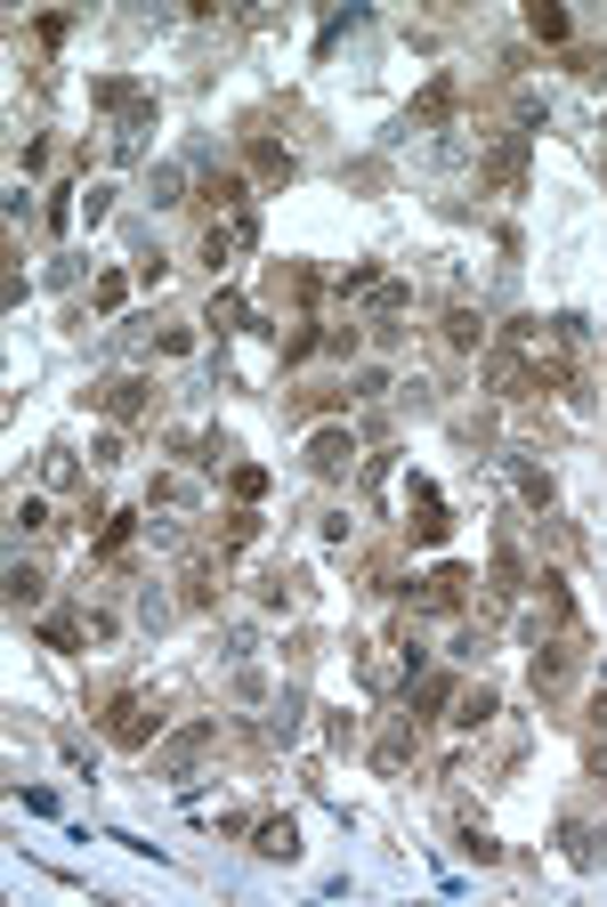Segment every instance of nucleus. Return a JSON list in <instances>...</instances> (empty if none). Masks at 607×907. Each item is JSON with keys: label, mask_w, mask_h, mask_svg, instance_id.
Returning a JSON list of instances; mask_svg holds the SVG:
<instances>
[{"label": "nucleus", "mask_w": 607, "mask_h": 907, "mask_svg": "<svg viewBox=\"0 0 607 907\" xmlns=\"http://www.w3.org/2000/svg\"><path fill=\"white\" fill-rule=\"evenodd\" d=\"M154 730H162V713H154L146 689H122L106 705V737H114V746H154Z\"/></svg>", "instance_id": "1"}, {"label": "nucleus", "mask_w": 607, "mask_h": 907, "mask_svg": "<svg viewBox=\"0 0 607 907\" xmlns=\"http://www.w3.org/2000/svg\"><path fill=\"white\" fill-rule=\"evenodd\" d=\"M308 470H317V479H348V470H357V429L348 422L317 429V438H308Z\"/></svg>", "instance_id": "2"}, {"label": "nucleus", "mask_w": 607, "mask_h": 907, "mask_svg": "<svg viewBox=\"0 0 607 907\" xmlns=\"http://www.w3.org/2000/svg\"><path fill=\"white\" fill-rule=\"evenodd\" d=\"M405 535H413L422 551H437V543L454 535V519H446V503H437V486H430V479H413V519H405Z\"/></svg>", "instance_id": "3"}, {"label": "nucleus", "mask_w": 607, "mask_h": 907, "mask_svg": "<svg viewBox=\"0 0 607 907\" xmlns=\"http://www.w3.org/2000/svg\"><path fill=\"white\" fill-rule=\"evenodd\" d=\"M462 600H470V567H437V575H422V592H413L422 616H454Z\"/></svg>", "instance_id": "4"}, {"label": "nucleus", "mask_w": 607, "mask_h": 907, "mask_svg": "<svg viewBox=\"0 0 607 907\" xmlns=\"http://www.w3.org/2000/svg\"><path fill=\"white\" fill-rule=\"evenodd\" d=\"M146 405H154V389H146L138 374H114V381H98V414H106V422H138Z\"/></svg>", "instance_id": "5"}, {"label": "nucleus", "mask_w": 607, "mask_h": 907, "mask_svg": "<svg viewBox=\"0 0 607 907\" xmlns=\"http://www.w3.org/2000/svg\"><path fill=\"white\" fill-rule=\"evenodd\" d=\"M251 179H260V187H291V179H300V154L276 147V138H251Z\"/></svg>", "instance_id": "6"}, {"label": "nucleus", "mask_w": 607, "mask_h": 907, "mask_svg": "<svg viewBox=\"0 0 607 907\" xmlns=\"http://www.w3.org/2000/svg\"><path fill=\"white\" fill-rule=\"evenodd\" d=\"M437 341H446L454 357H470V348H486V317H478V308H446V317H437Z\"/></svg>", "instance_id": "7"}, {"label": "nucleus", "mask_w": 607, "mask_h": 907, "mask_svg": "<svg viewBox=\"0 0 607 907\" xmlns=\"http://www.w3.org/2000/svg\"><path fill=\"white\" fill-rule=\"evenodd\" d=\"M203 746H219V721H195V730H179V737H171V746H162V754H154V770H162V778H171V770H186V761H195Z\"/></svg>", "instance_id": "8"}, {"label": "nucleus", "mask_w": 607, "mask_h": 907, "mask_svg": "<svg viewBox=\"0 0 607 907\" xmlns=\"http://www.w3.org/2000/svg\"><path fill=\"white\" fill-rule=\"evenodd\" d=\"M130 535H138V510H106V527H98L90 560H122V551H130Z\"/></svg>", "instance_id": "9"}, {"label": "nucleus", "mask_w": 607, "mask_h": 907, "mask_svg": "<svg viewBox=\"0 0 607 907\" xmlns=\"http://www.w3.org/2000/svg\"><path fill=\"white\" fill-rule=\"evenodd\" d=\"M568 673H575V648H568V641H551V648L535 656V689H542V697L568 689Z\"/></svg>", "instance_id": "10"}, {"label": "nucleus", "mask_w": 607, "mask_h": 907, "mask_svg": "<svg viewBox=\"0 0 607 907\" xmlns=\"http://www.w3.org/2000/svg\"><path fill=\"white\" fill-rule=\"evenodd\" d=\"M41 592H49V575H41L33 560H9V608H16V616L41 608Z\"/></svg>", "instance_id": "11"}, {"label": "nucleus", "mask_w": 607, "mask_h": 907, "mask_svg": "<svg viewBox=\"0 0 607 907\" xmlns=\"http://www.w3.org/2000/svg\"><path fill=\"white\" fill-rule=\"evenodd\" d=\"M494 713H502V705H494V689H486V680H478V689H454V721H462V730H486Z\"/></svg>", "instance_id": "12"}, {"label": "nucleus", "mask_w": 607, "mask_h": 907, "mask_svg": "<svg viewBox=\"0 0 607 907\" xmlns=\"http://www.w3.org/2000/svg\"><path fill=\"white\" fill-rule=\"evenodd\" d=\"M317 348H332V324H291V333H284V365H308V357H317Z\"/></svg>", "instance_id": "13"}, {"label": "nucleus", "mask_w": 607, "mask_h": 907, "mask_svg": "<svg viewBox=\"0 0 607 907\" xmlns=\"http://www.w3.org/2000/svg\"><path fill=\"white\" fill-rule=\"evenodd\" d=\"M446 697H454V673H430L422 689L405 697V721H437V705H446Z\"/></svg>", "instance_id": "14"}, {"label": "nucleus", "mask_w": 607, "mask_h": 907, "mask_svg": "<svg viewBox=\"0 0 607 907\" xmlns=\"http://www.w3.org/2000/svg\"><path fill=\"white\" fill-rule=\"evenodd\" d=\"M203 203H211V211H251V203H243V179H236V171H211V179H203Z\"/></svg>", "instance_id": "15"}, {"label": "nucleus", "mask_w": 607, "mask_h": 907, "mask_svg": "<svg viewBox=\"0 0 607 907\" xmlns=\"http://www.w3.org/2000/svg\"><path fill=\"white\" fill-rule=\"evenodd\" d=\"M527 33H535V41H568V33H575V16H568V9H551V0H535V9H527Z\"/></svg>", "instance_id": "16"}, {"label": "nucleus", "mask_w": 607, "mask_h": 907, "mask_svg": "<svg viewBox=\"0 0 607 907\" xmlns=\"http://www.w3.org/2000/svg\"><path fill=\"white\" fill-rule=\"evenodd\" d=\"M300 851V827L291 818H260V859H291Z\"/></svg>", "instance_id": "17"}, {"label": "nucleus", "mask_w": 607, "mask_h": 907, "mask_svg": "<svg viewBox=\"0 0 607 907\" xmlns=\"http://www.w3.org/2000/svg\"><path fill=\"white\" fill-rule=\"evenodd\" d=\"M511 479H518V494H527V510H551V503H559V486L542 479L535 462H511Z\"/></svg>", "instance_id": "18"}, {"label": "nucleus", "mask_w": 607, "mask_h": 907, "mask_svg": "<svg viewBox=\"0 0 607 907\" xmlns=\"http://www.w3.org/2000/svg\"><path fill=\"white\" fill-rule=\"evenodd\" d=\"M219 600V567L211 560H186V608H211Z\"/></svg>", "instance_id": "19"}, {"label": "nucleus", "mask_w": 607, "mask_h": 907, "mask_svg": "<svg viewBox=\"0 0 607 907\" xmlns=\"http://www.w3.org/2000/svg\"><path fill=\"white\" fill-rule=\"evenodd\" d=\"M227 494H236V503H260V494H267V470H260V462H227Z\"/></svg>", "instance_id": "20"}, {"label": "nucleus", "mask_w": 607, "mask_h": 907, "mask_svg": "<svg viewBox=\"0 0 607 907\" xmlns=\"http://www.w3.org/2000/svg\"><path fill=\"white\" fill-rule=\"evenodd\" d=\"M203 324H211V333H236V324H243V292H211Z\"/></svg>", "instance_id": "21"}, {"label": "nucleus", "mask_w": 607, "mask_h": 907, "mask_svg": "<svg viewBox=\"0 0 607 907\" xmlns=\"http://www.w3.org/2000/svg\"><path fill=\"white\" fill-rule=\"evenodd\" d=\"M90 300H98V317H114V308L130 300V276H122V267H106V276H98V292H90Z\"/></svg>", "instance_id": "22"}, {"label": "nucleus", "mask_w": 607, "mask_h": 907, "mask_svg": "<svg viewBox=\"0 0 607 907\" xmlns=\"http://www.w3.org/2000/svg\"><path fill=\"white\" fill-rule=\"evenodd\" d=\"M9 519H16V535H49V503H41V494H25Z\"/></svg>", "instance_id": "23"}, {"label": "nucleus", "mask_w": 607, "mask_h": 907, "mask_svg": "<svg viewBox=\"0 0 607 907\" xmlns=\"http://www.w3.org/2000/svg\"><path fill=\"white\" fill-rule=\"evenodd\" d=\"M405 730H413V721H405ZM405 730H389L381 746H373V761H381V770H405V754H413V737H405Z\"/></svg>", "instance_id": "24"}, {"label": "nucleus", "mask_w": 607, "mask_h": 907, "mask_svg": "<svg viewBox=\"0 0 607 907\" xmlns=\"http://www.w3.org/2000/svg\"><path fill=\"white\" fill-rule=\"evenodd\" d=\"M462 859H478V868H494V859H502V842H494L486 827H462Z\"/></svg>", "instance_id": "25"}, {"label": "nucleus", "mask_w": 607, "mask_h": 907, "mask_svg": "<svg viewBox=\"0 0 607 907\" xmlns=\"http://www.w3.org/2000/svg\"><path fill=\"white\" fill-rule=\"evenodd\" d=\"M251 535H260V519H251V510H236V519H227V527H219V551H243V543H251Z\"/></svg>", "instance_id": "26"}, {"label": "nucleus", "mask_w": 607, "mask_h": 907, "mask_svg": "<svg viewBox=\"0 0 607 907\" xmlns=\"http://www.w3.org/2000/svg\"><path fill=\"white\" fill-rule=\"evenodd\" d=\"M341 292H381V267L357 260V267H341Z\"/></svg>", "instance_id": "27"}, {"label": "nucleus", "mask_w": 607, "mask_h": 907, "mask_svg": "<svg viewBox=\"0 0 607 907\" xmlns=\"http://www.w3.org/2000/svg\"><path fill=\"white\" fill-rule=\"evenodd\" d=\"M186 195V179H179V162H162V171H154V203H162V211H171V203Z\"/></svg>", "instance_id": "28"}, {"label": "nucleus", "mask_w": 607, "mask_h": 907, "mask_svg": "<svg viewBox=\"0 0 607 907\" xmlns=\"http://www.w3.org/2000/svg\"><path fill=\"white\" fill-rule=\"evenodd\" d=\"M41 641H49V648H73L81 624H73V616H49V624H41Z\"/></svg>", "instance_id": "29"}, {"label": "nucleus", "mask_w": 607, "mask_h": 907, "mask_svg": "<svg viewBox=\"0 0 607 907\" xmlns=\"http://www.w3.org/2000/svg\"><path fill=\"white\" fill-rule=\"evenodd\" d=\"M568 66H575L583 81H607V49H575V57H568Z\"/></svg>", "instance_id": "30"}, {"label": "nucleus", "mask_w": 607, "mask_h": 907, "mask_svg": "<svg viewBox=\"0 0 607 907\" xmlns=\"http://www.w3.org/2000/svg\"><path fill=\"white\" fill-rule=\"evenodd\" d=\"M81 632H90V641H114L122 624H114V608H90V616H81Z\"/></svg>", "instance_id": "31"}, {"label": "nucleus", "mask_w": 607, "mask_h": 907, "mask_svg": "<svg viewBox=\"0 0 607 907\" xmlns=\"http://www.w3.org/2000/svg\"><path fill=\"white\" fill-rule=\"evenodd\" d=\"M154 348H162V357H186V348H195V333H186V324H162Z\"/></svg>", "instance_id": "32"}, {"label": "nucleus", "mask_w": 607, "mask_h": 907, "mask_svg": "<svg viewBox=\"0 0 607 907\" xmlns=\"http://www.w3.org/2000/svg\"><path fill=\"white\" fill-rule=\"evenodd\" d=\"M106 211H114V187H90V195H81V219H90V227L106 219Z\"/></svg>", "instance_id": "33"}]
</instances>
